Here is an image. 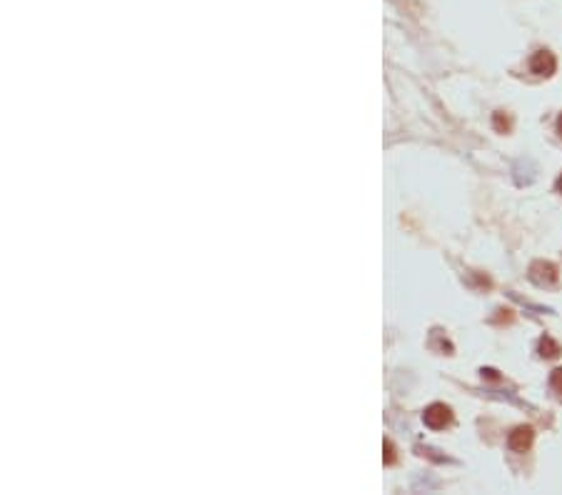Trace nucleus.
Masks as SVG:
<instances>
[{
	"label": "nucleus",
	"instance_id": "7ed1b4c3",
	"mask_svg": "<svg viewBox=\"0 0 562 495\" xmlns=\"http://www.w3.org/2000/svg\"><path fill=\"white\" fill-rule=\"evenodd\" d=\"M532 441H535V430L530 428V425H517V428L508 435V448L512 450V453H525V450L532 445Z\"/></svg>",
	"mask_w": 562,
	"mask_h": 495
},
{
	"label": "nucleus",
	"instance_id": "9d476101",
	"mask_svg": "<svg viewBox=\"0 0 562 495\" xmlns=\"http://www.w3.org/2000/svg\"><path fill=\"white\" fill-rule=\"evenodd\" d=\"M555 188H557V190H560V193H562V173H560V178H557V183H555Z\"/></svg>",
	"mask_w": 562,
	"mask_h": 495
},
{
	"label": "nucleus",
	"instance_id": "423d86ee",
	"mask_svg": "<svg viewBox=\"0 0 562 495\" xmlns=\"http://www.w3.org/2000/svg\"><path fill=\"white\" fill-rule=\"evenodd\" d=\"M550 388H552V393H557L562 398V368H555L550 373Z\"/></svg>",
	"mask_w": 562,
	"mask_h": 495
},
{
	"label": "nucleus",
	"instance_id": "20e7f679",
	"mask_svg": "<svg viewBox=\"0 0 562 495\" xmlns=\"http://www.w3.org/2000/svg\"><path fill=\"white\" fill-rule=\"evenodd\" d=\"M555 68H557V61L550 50H537V53L530 58V70L535 75H545V78H548V75L555 73Z\"/></svg>",
	"mask_w": 562,
	"mask_h": 495
},
{
	"label": "nucleus",
	"instance_id": "1a4fd4ad",
	"mask_svg": "<svg viewBox=\"0 0 562 495\" xmlns=\"http://www.w3.org/2000/svg\"><path fill=\"white\" fill-rule=\"evenodd\" d=\"M557 133H560V138H562V115L557 118Z\"/></svg>",
	"mask_w": 562,
	"mask_h": 495
},
{
	"label": "nucleus",
	"instance_id": "f257e3e1",
	"mask_svg": "<svg viewBox=\"0 0 562 495\" xmlns=\"http://www.w3.org/2000/svg\"><path fill=\"white\" fill-rule=\"evenodd\" d=\"M422 421H425V425L433 430H442L448 428L450 423H452V410L445 405V403H433L425 413H422Z\"/></svg>",
	"mask_w": 562,
	"mask_h": 495
},
{
	"label": "nucleus",
	"instance_id": "39448f33",
	"mask_svg": "<svg viewBox=\"0 0 562 495\" xmlns=\"http://www.w3.org/2000/svg\"><path fill=\"white\" fill-rule=\"evenodd\" d=\"M560 353H562L560 345H557L550 335H542V338H540V355H542V358H557Z\"/></svg>",
	"mask_w": 562,
	"mask_h": 495
},
{
	"label": "nucleus",
	"instance_id": "f03ea898",
	"mask_svg": "<svg viewBox=\"0 0 562 495\" xmlns=\"http://www.w3.org/2000/svg\"><path fill=\"white\" fill-rule=\"evenodd\" d=\"M530 281L540 288H550L557 283V268L548 261H535L530 265Z\"/></svg>",
	"mask_w": 562,
	"mask_h": 495
},
{
	"label": "nucleus",
	"instance_id": "6e6552de",
	"mask_svg": "<svg viewBox=\"0 0 562 495\" xmlns=\"http://www.w3.org/2000/svg\"><path fill=\"white\" fill-rule=\"evenodd\" d=\"M382 450H385V463H395V445L390 441H385V445H382Z\"/></svg>",
	"mask_w": 562,
	"mask_h": 495
},
{
	"label": "nucleus",
	"instance_id": "0eeeda50",
	"mask_svg": "<svg viewBox=\"0 0 562 495\" xmlns=\"http://www.w3.org/2000/svg\"><path fill=\"white\" fill-rule=\"evenodd\" d=\"M495 128L500 130V133H505V130L510 128V118L502 113V110H497V113H495Z\"/></svg>",
	"mask_w": 562,
	"mask_h": 495
}]
</instances>
